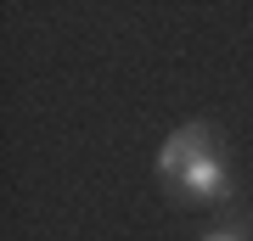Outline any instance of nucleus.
Instances as JSON below:
<instances>
[{"mask_svg": "<svg viewBox=\"0 0 253 241\" xmlns=\"http://www.w3.org/2000/svg\"><path fill=\"white\" fill-rule=\"evenodd\" d=\"M169 185L180 191V197H191V202H219V197H231V169H225V157H219V146L203 152L197 163H186Z\"/></svg>", "mask_w": 253, "mask_h": 241, "instance_id": "f257e3e1", "label": "nucleus"}, {"mask_svg": "<svg viewBox=\"0 0 253 241\" xmlns=\"http://www.w3.org/2000/svg\"><path fill=\"white\" fill-rule=\"evenodd\" d=\"M203 152H214V129H208V124H186V129H174L169 140H163V152H158V179L169 185V179L180 174L186 163H197Z\"/></svg>", "mask_w": 253, "mask_h": 241, "instance_id": "f03ea898", "label": "nucleus"}, {"mask_svg": "<svg viewBox=\"0 0 253 241\" xmlns=\"http://www.w3.org/2000/svg\"><path fill=\"white\" fill-rule=\"evenodd\" d=\"M203 241H248V230H208Z\"/></svg>", "mask_w": 253, "mask_h": 241, "instance_id": "7ed1b4c3", "label": "nucleus"}]
</instances>
